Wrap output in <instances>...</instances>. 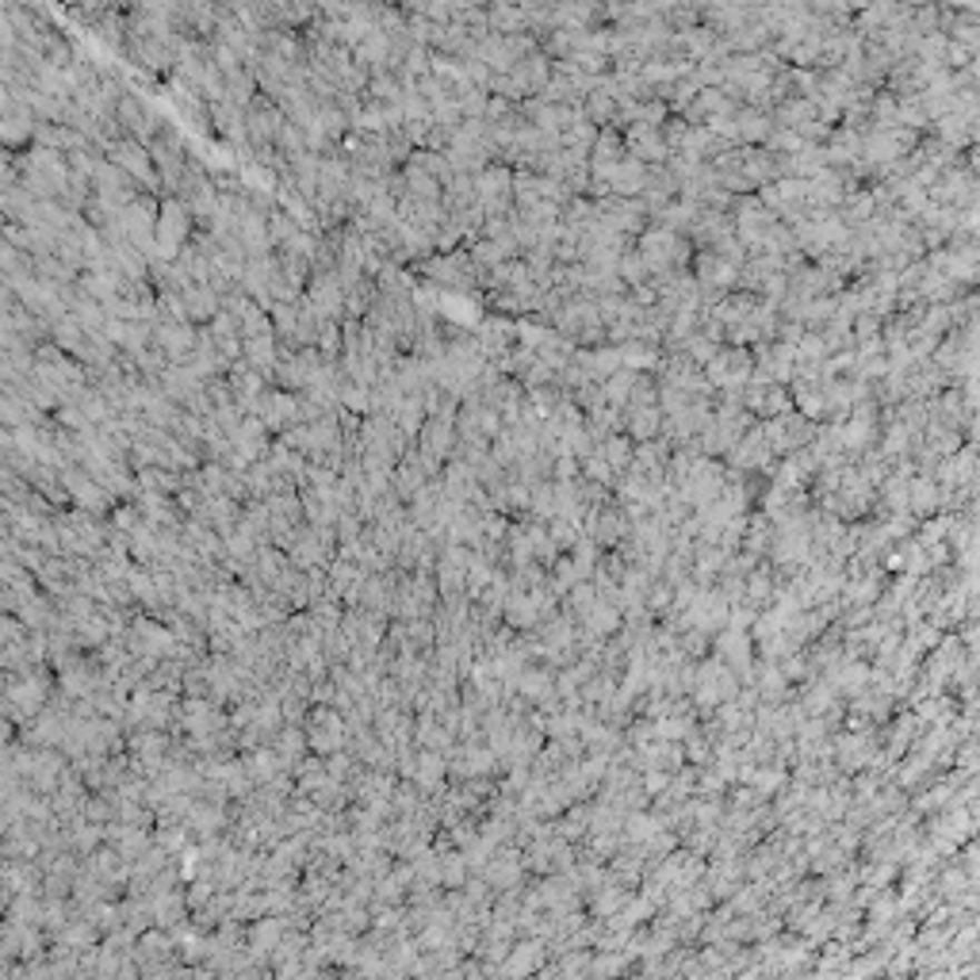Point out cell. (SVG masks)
Returning <instances> with one entry per match:
<instances>
[{"mask_svg": "<svg viewBox=\"0 0 980 980\" xmlns=\"http://www.w3.org/2000/svg\"><path fill=\"white\" fill-rule=\"evenodd\" d=\"M475 192H479V204L487 215H502L509 196V172L498 169V165H487L483 172H475Z\"/></svg>", "mask_w": 980, "mask_h": 980, "instance_id": "52a82bcc", "label": "cell"}, {"mask_svg": "<svg viewBox=\"0 0 980 980\" xmlns=\"http://www.w3.org/2000/svg\"><path fill=\"white\" fill-rule=\"evenodd\" d=\"M345 732H349V724H345L334 709H315V713H310L307 740H310V748H315L318 754H334L345 743Z\"/></svg>", "mask_w": 980, "mask_h": 980, "instance_id": "8992f818", "label": "cell"}, {"mask_svg": "<svg viewBox=\"0 0 980 980\" xmlns=\"http://www.w3.org/2000/svg\"><path fill=\"white\" fill-rule=\"evenodd\" d=\"M108 158L116 161V165H123V169L131 172V177L146 188V192H158V188L165 185L161 172H158V161H154V150L146 142H138V138H131V135L119 138V142L108 150Z\"/></svg>", "mask_w": 980, "mask_h": 980, "instance_id": "7a4b0ae2", "label": "cell"}, {"mask_svg": "<svg viewBox=\"0 0 980 980\" xmlns=\"http://www.w3.org/2000/svg\"><path fill=\"white\" fill-rule=\"evenodd\" d=\"M440 774H445V759H440L437 751L425 748V751H422V759H418V766H414V778H418V785H422V789L437 785V782H440Z\"/></svg>", "mask_w": 980, "mask_h": 980, "instance_id": "ba28073f", "label": "cell"}, {"mask_svg": "<svg viewBox=\"0 0 980 980\" xmlns=\"http://www.w3.org/2000/svg\"><path fill=\"white\" fill-rule=\"evenodd\" d=\"M154 345H158V349L172 364H185L196 353V345H199V329H196V323H177V318H161V323L154 326Z\"/></svg>", "mask_w": 980, "mask_h": 980, "instance_id": "277c9868", "label": "cell"}, {"mask_svg": "<svg viewBox=\"0 0 980 980\" xmlns=\"http://www.w3.org/2000/svg\"><path fill=\"white\" fill-rule=\"evenodd\" d=\"M188 234H192V207L180 196H169L158 211V249L161 261H177L180 249L188 246Z\"/></svg>", "mask_w": 980, "mask_h": 980, "instance_id": "6da1fadb", "label": "cell"}, {"mask_svg": "<svg viewBox=\"0 0 980 980\" xmlns=\"http://www.w3.org/2000/svg\"><path fill=\"white\" fill-rule=\"evenodd\" d=\"M307 299L315 303V310L326 318V323H337V318H341V307L349 303V288H345V280H341V273H337V268H326V273L310 276Z\"/></svg>", "mask_w": 980, "mask_h": 980, "instance_id": "3957f363", "label": "cell"}, {"mask_svg": "<svg viewBox=\"0 0 980 980\" xmlns=\"http://www.w3.org/2000/svg\"><path fill=\"white\" fill-rule=\"evenodd\" d=\"M254 414L261 418L268 429H291V425L303 422V398H295L291 392H265L257 398Z\"/></svg>", "mask_w": 980, "mask_h": 980, "instance_id": "5b68a950", "label": "cell"}]
</instances>
